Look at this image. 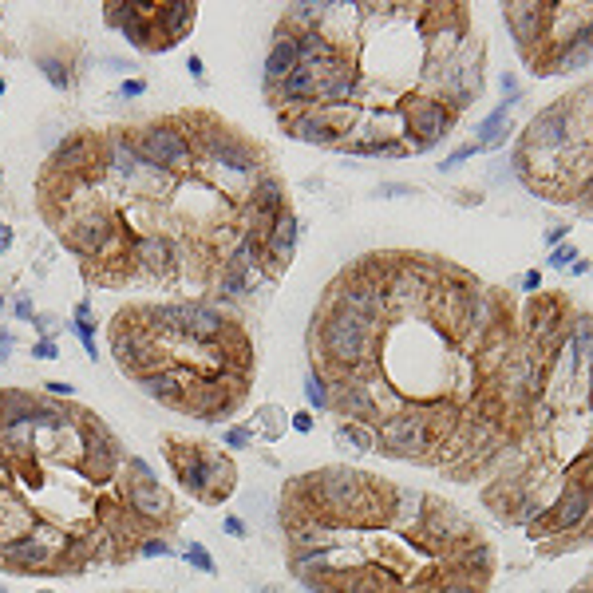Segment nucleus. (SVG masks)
Listing matches in <instances>:
<instances>
[{
    "label": "nucleus",
    "mask_w": 593,
    "mask_h": 593,
    "mask_svg": "<svg viewBox=\"0 0 593 593\" xmlns=\"http://www.w3.org/2000/svg\"><path fill=\"white\" fill-rule=\"evenodd\" d=\"M123 95H143V84H139V79H131V84H123Z\"/></svg>",
    "instance_id": "nucleus-20"
},
{
    "label": "nucleus",
    "mask_w": 593,
    "mask_h": 593,
    "mask_svg": "<svg viewBox=\"0 0 593 593\" xmlns=\"http://www.w3.org/2000/svg\"><path fill=\"white\" fill-rule=\"evenodd\" d=\"M569 593H593V569H589V574H585V577H582V582H577Z\"/></svg>",
    "instance_id": "nucleus-16"
},
{
    "label": "nucleus",
    "mask_w": 593,
    "mask_h": 593,
    "mask_svg": "<svg viewBox=\"0 0 593 593\" xmlns=\"http://www.w3.org/2000/svg\"><path fill=\"white\" fill-rule=\"evenodd\" d=\"M76 332H79V340H84V348L95 356V329H91V309L87 305L76 309Z\"/></svg>",
    "instance_id": "nucleus-9"
},
{
    "label": "nucleus",
    "mask_w": 593,
    "mask_h": 593,
    "mask_svg": "<svg viewBox=\"0 0 593 593\" xmlns=\"http://www.w3.org/2000/svg\"><path fill=\"white\" fill-rule=\"evenodd\" d=\"M554 265H569V261H577V254H574V246H562V249H554V257H550Z\"/></svg>",
    "instance_id": "nucleus-15"
},
{
    "label": "nucleus",
    "mask_w": 593,
    "mask_h": 593,
    "mask_svg": "<svg viewBox=\"0 0 593 593\" xmlns=\"http://www.w3.org/2000/svg\"><path fill=\"white\" fill-rule=\"evenodd\" d=\"M0 593H9V589H4V585H0Z\"/></svg>",
    "instance_id": "nucleus-23"
},
{
    "label": "nucleus",
    "mask_w": 593,
    "mask_h": 593,
    "mask_svg": "<svg viewBox=\"0 0 593 593\" xmlns=\"http://www.w3.org/2000/svg\"><path fill=\"white\" fill-rule=\"evenodd\" d=\"M162 459L174 483L202 507H221L237 491V463L206 439H190L178 432H162Z\"/></svg>",
    "instance_id": "nucleus-7"
},
{
    "label": "nucleus",
    "mask_w": 593,
    "mask_h": 593,
    "mask_svg": "<svg viewBox=\"0 0 593 593\" xmlns=\"http://www.w3.org/2000/svg\"><path fill=\"white\" fill-rule=\"evenodd\" d=\"M107 340L143 396L198 424L234 419L257 376L254 337L221 301H131L111 317Z\"/></svg>",
    "instance_id": "nucleus-6"
},
{
    "label": "nucleus",
    "mask_w": 593,
    "mask_h": 593,
    "mask_svg": "<svg viewBox=\"0 0 593 593\" xmlns=\"http://www.w3.org/2000/svg\"><path fill=\"white\" fill-rule=\"evenodd\" d=\"M309 376L372 451L487 483L530 432L534 396L514 301L435 254H364L324 285Z\"/></svg>",
    "instance_id": "nucleus-1"
},
{
    "label": "nucleus",
    "mask_w": 593,
    "mask_h": 593,
    "mask_svg": "<svg viewBox=\"0 0 593 593\" xmlns=\"http://www.w3.org/2000/svg\"><path fill=\"white\" fill-rule=\"evenodd\" d=\"M36 206L87 285L246 301L289 206L273 154L210 107L76 131L44 159Z\"/></svg>",
    "instance_id": "nucleus-2"
},
{
    "label": "nucleus",
    "mask_w": 593,
    "mask_h": 593,
    "mask_svg": "<svg viewBox=\"0 0 593 593\" xmlns=\"http://www.w3.org/2000/svg\"><path fill=\"white\" fill-rule=\"evenodd\" d=\"M16 317H20V321H28V317H36L32 301H20V305H16Z\"/></svg>",
    "instance_id": "nucleus-17"
},
{
    "label": "nucleus",
    "mask_w": 593,
    "mask_h": 593,
    "mask_svg": "<svg viewBox=\"0 0 593 593\" xmlns=\"http://www.w3.org/2000/svg\"><path fill=\"white\" fill-rule=\"evenodd\" d=\"M574 202H577V206H582V210H585V214H593V182H585V186H582V194H577V198H574Z\"/></svg>",
    "instance_id": "nucleus-13"
},
{
    "label": "nucleus",
    "mask_w": 593,
    "mask_h": 593,
    "mask_svg": "<svg viewBox=\"0 0 593 593\" xmlns=\"http://www.w3.org/2000/svg\"><path fill=\"white\" fill-rule=\"evenodd\" d=\"M182 502L99 412L0 388V569L84 577L170 542Z\"/></svg>",
    "instance_id": "nucleus-3"
},
{
    "label": "nucleus",
    "mask_w": 593,
    "mask_h": 593,
    "mask_svg": "<svg viewBox=\"0 0 593 593\" xmlns=\"http://www.w3.org/2000/svg\"><path fill=\"white\" fill-rule=\"evenodd\" d=\"M186 562H190L194 569H202V574H214V558H210V554H206L198 542H190V546H186Z\"/></svg>",
    "instance_id": "nucleus-10"
},
{
    "label": "nucleus",
    "mask_w": 593,
    "mask_h": 593,
    "mask_svg": "<svg viewBox=\"0 0 593 593\" xmlns=\"http://www.w3.org/2000/svg\"><path fill=\"white\" fill-rule=\"evenodd\" d=\"M293 427H296V432H309V427H313V419H309V415H293Z\"/></svg>",
    "instance_id": "nucleus-19"
},
{
    "label": "nucleus",
    "mask_w": 593,
    "mask_h": 593,
    "mask_svg": "<svg viewBox=\"0 0 593 593\" xmlns=\"http://www.w3.org/2000/svg\"><path fill=\"white\" fill-rule=\"evenodd\" d=\"M226 443H229V447H246V443H249V432H241V427H229V432H226Z\"/></svg>",
    "instance_id": "nucleus-14"
},
{
    "label": "nucleus",
    "mask_w": 593,
    "mask_h": 593,
    "mask_svg": "<svg viewBox=\"0 0 593 593\" xmlns=\"http://www.w3.org/2000/svg\"><path fill=\"white\" fill-rule=\"evenodd\" d=\"M277 32L296 64L265 84L281 131L296 143L364 159H407V115L447 99L463 115L483 95V48L467 4H289Z\"/></svg>",
    "instance_id": "nucleus-4"
},
{
    "label": "nucleus",
    "mask_w": 593,
    "mask_h": 593,
    "mask_svg": "<svg viewBox=\"0 0 593 593\" xmlns=\"http://www.w3.org/2000/svg\"><path fill=\"white\" fill-rule=\"evenodd\" d=\"M103 20L139 51H170L194 32L198 4L194 0H170V4H139V0H107Z\"/></svg>",
    "instance_id": "nucleus-8"
},
{
    "label": "nucleus",
    "mask_w": 593,
    "mask_h": 593,
    "mask_svg": "<svg viewBox=\"0 0 593 593\" xmlns=\"http://www.w3.org/2000/svg\"><path fill=\"white\" fill-rule=\"evenodd\" d=\"M32 356H40V360H56V356H59V348L51 344V340H40V344L32 348Z\"/></svg>",
    "instance_id": "nucleus-12"
},
{
    "label": "nucleus",
    "mask_w": 593,
    "mask_h": 593,
    "mask_svg": "<svg viewBox=\"0 0 593 593\" xmlns=\"http://www.w3.org/2000/svg\"><path fill=\"white\" fill-rule=\"evenodd\" d=\"M522 285H526V289H538V285H542V277H538V273H526Z\"/></svg>",
    "instance_id": "nucleus-21"
},
{
    "label": "nucleus",
    "mask_w": 593,
    "mask_h": 593,
    "mask_svg": "<svg viewBox=\"0 0 593 593\" xmlns=\"http://www.w3.org/2000/svg\"><path fill=\"white\" fill-rule=\"evenodd\" d=\"M285 566L309 593H487L494 550L455 507L419 487L317 467L281 487Z\"/></svg>",
    "instance_id": "nucleus-5"
},
{
    "label": "nucleus",
    "mask_w": 593,
    "mask_h": 593,
    "mask_svg": "<svg viewBox=\"0 0 593 593\" xmlns=\"http://www.w3.org/2000/svg\"><path fill=\"white\" fill-rule=\"evenodd\" d=\"M9 348H12V337H0V360L9 356Z\"/></svg>",
    "instance_id": "nucleus-22"
},
{
    "label": "nucleus",
    "mask_w": 593,
    "mask_h": 593,
    "mask_svg": "<svg viewBox=\"0 0 593 593\" xmlns=\"http://www.w3.org/2000/svg\"><path fill=\"white\" fill-rule=\"evenodd\" d=\"M9 246H12V229H9V226H0V254H4Z\"/></svg>",
    "instance_id": "nucleus-18"
},
{
    "label": "nucleus",
    "mask_w": 593,
    "mask_h": 593,
    "mask_svg": "<svg viewBox=\"0 0 593 593\" xmlns=\"http://www.w3.org/2000/svg\"><path fill=\"white\" fill-rule=\"evenodd\" d=\"M305 396H309V404H317L321 412H329V392H324V384L317 380V376H309V384H305Z\"/></svg>",
    "instance_id": "nucleus-11"
}]
</instances>
